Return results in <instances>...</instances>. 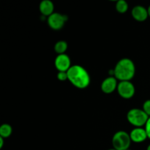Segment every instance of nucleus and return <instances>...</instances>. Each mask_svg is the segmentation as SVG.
<instances>
[{
    "mask_svg": "<svg viewBox=\"0 0 150 150\" xmlns=\"http://www.w3.org/2000/svg\"><path fill=\"white\" fill-rule=\"evenodd\" d=\"M68 81L76 88L83 89L90 83V76L86 69L80 65H72L67 70Z\"/></svg>",
    "mask_w": 150,
    "mask_h": 150,
    "instance_id": "f257e3e1",
    "label": "nucleus"
},
{
    "mask_svg": "<svg viewBox=\"0 0 150 150\" xmlns=\"http://www.w3.org/2000/svg\"><path fill=\"white\" fill-rule=\"evenodd\" d=\"M136 73V66L130 59H120L114 69V76L120 81H130Z\"/></svg>",
    "mask_w": 150,
    "mask_h": 150,
    "instance_id": "f03ea898",
    "label": "nucleus"
},
{
    "mask_svg": "<svg viewBox=\"0 0 150 150\" xmlns=\"http://www.w3.org/2000/svg\"><path fill=\"white\" fill-rule=\"evenodd\" d=\"M149 117L143 109L139 108H133L130 110L127 114V121L136 127H142L145 125Z\"/></svg>",
    "mask_w": 150,
    "mask_h": 150,
    "instance_id": "7ed1b4c3",
    "label": "nucleus"
},
{
    "mask_svg": "<svg viewBox=\"0 0 150 150\" xmlns=\"http://www.w3.org/2000/svg\"><path fill=\"white\" fill-rule=\"evenodd\" d=\"M130 134L125 131H118L112 138V145L116 150H127L131 144Z\"/></svg>",
    "mask_w": 150,
    "mask_h": 150,
    "instance_id": "20e7f679",
    "label": "nucleus"
},
{
    "mask_svg": "<svg viewBox=\"0 0 150 150\" xmlns=\"http://www.w3.org/2000/svg\"><path fill=\"white\" fill-rule=\"evenodd\" d=\"M117 89L119 95L125 99H130L133 98L136 92L134 85L129 81L119 82Z\"/></svg>",
    "mask_w": 150,
    "mask_h": 150,
    "instance_id": "39448f33",
    "label": "nucleus"
},
{
    "mask_svg": "<svg viewBox=\"0 0 150 150\" xmlns=\"http://www.w3.org/2000/svg\"><path fill=\"white\" fill-rule=\"evenodd\" d=\"M67 21V17L64 15L58 13H54L48 16V24L54 30H59L65 24Z\"/></svg>",
    "mask_w": 150,
    "mask_h": 150,
    "instance_id": "423d86ee",
    "label": "nucleus"
},
{
    "mask_svg": "<svg viewBox=\"0 0 150 150\" xmlns=\"http://www.w3.org/2000/svg\"><path fill=\"white\" fill-rule=\"evenodd\" d=\"M54 64L59 72H67L72 66L70 57L65 54L57 56L54 61Z\"/></svg>",
    "mask_w": 150,
    "mask_h": 150,
    "instance_id": "0eeeda50",
    "label": "nucleus"
},
{
    "mask_svg": "<svg viewBox=\"0 0 150 150\" xmlns=\"http://www.w3.org/2000/svg\"><path fill=\"white\" fill-rule=\"evenodd\" d=\"M117 79L114 76H109L101 83V90L105 94H111L117 89Z\"/></svg>",
    "mask_w": 150,
    "mask_h": 150,
    "instance_id": "6e6552de",
    "label": "nucleus"
},
{
    "mask_svg": "<svg viewBox=\"0 0 150 150\" xmlns=\"http://www.w3.org/2000/svg\"><path fill=\"white\" fill-rule=\"evenodd\" d=\"M130 139L135 143H142L148 138L145 128L142 127H136L130 133Z\"/></svg>",
    "mask_w": 150,
    "mask_h": 150,
    "instance_id": "1a4fd4ad",
    "label": "nucleus"
},
{
    "mask_svg": "<svg viewBox=\"0 0 150 150\" xmlns=\"http://www.w3.org/2000/svg\"><path fill=\"white\" fill-rule=\"evenodd\" d=\"M131 13L133 18L137 21H144L147 19L148 16H149L147 9L141 5H137L133 7Z\"/></svg>",
    "mask_w": 150,
    "mask_h": 150,
    "instance_id": "9d476101",
    "label": "nucleus"
},
{
    "mask_svg": "<svg viewBox=\"0 0 150 150\" xmlns=\"http://www.w3.org/2000/svg\"><path fill=\"white\" fill-rule=\"evenodd\" d=\"M39 9L40 13L44 16H50L54 13V3L50 0H43L40 4Z\"/></svg>",
    "mask_w": 150,
    "mask_h": 150,
    "instance_id": "9b49d317",
    "label": "nucleus"
},
{
    "mask_svg": "<svg viewBox=\"0 0 150 150\" xmlns=\"http://www.w3.org/2000/svg\"><path fill=\"white\" fill-rule=\"evenodd\" d=\"M13 133V128L8 124H3L0 127V137L6 139L11 136Z\"/></svg>",
    "mask_w": 150,
    "mask_h": 150,
    "instance_id": "f8f14e48",
    "label": "nucleus"
},
{
    "mask_svg": "<svg viewBox=\"0 0 150 150\" xmlns=\"http://www.w3.org/2000/svg\"><path fill=\"white\" fill-rule=\"evenodd\" d=\"M67 49V43L64 40H59L54 45V51L58 55L64 54Z\"/></svg>",
    "mask_w": 150,
    "mask_h": 150,
    "instance_id": "ddd939ff",
    "label": "nucleus"
},
{
    "mask_svg": "<svg viewBox=\"0 0 150 150\" xmlns=\"http://www.w3.org/2000/svg\"><path fill=\"white\" fill-rule=\"evenodd\" d=\"M116 10L120 13H125L128 10V4L125 0H120L116 4Z\"/></svg>",
    "mask_w": 150,
    "mask_h": 150,
    "instance_id": "4468645a",
    "label": "nucleus"
},
{
    "mask_svg": "<svg viewBox=\"0 0 150 150\" xmlns=\"http://www.w3.org/2000/svg\"><path fill=\"white\" fill-rule=\"evenodd\" d=\"M143 111L150 117V100H147L143 105Z\"/></svg>",
    "mask_w": 150,
    "mask_h": 150,
    "instance_id": "2eb2a0df",
    "label": "nucleus"
},
{
    "mask_svg": "<svg viewBox=\"0 0 150 150\" xmlns=\"http://www.w3.org/2000/svg\"><path fill=\"white\" fill-rule=\"evenodd\" d=\"M57 79L59 81H61L68 80L67 73V72H58V73H57Z\"/></svg>",
    "mask_w": 150,
    "mask_h": 150,
    "instance_id": "dca6fc26",
    "label": "nucleus"
},
{
    "mask_svg": "<svg viewBox=\"0 0 150 150\" xmlns=\"http://www.w3.org/2000/svg\"><path fill=\"white\" fill-rule=\"evenodd\" d=\"M145 130H146L148 138L150 139V117H149V119H148L146 125H145Z\"/></svg>",
    "mask_w": 150,
    "mask_h": 150,
    "instance_id": "f3484780",
    "label": "nucleus"
},
{
    "mask_svg": "<svg viewBox=\"0 0 150 150\" xmlns=\"http://www.w3.org/2000/svg\"><path fill=\"white\" fill-rule=\"evenodd\" d=\"M3 145H4V139L0 137V149L3 147Z\"/></svg>",
    "mask_w": 150,
    "mask_h": 150,
    "instance_id": "a211bd4d",
    "label": "nucleus"
},
{
    "mask_svg": "<svg viewBox=\"0 0 150 150\" xmlns=\"http://www.w3.org/2000/svg\"><path fill=\"white\" fill-rule=\"evenodd\" d=\"M147 11H148V15H149V16L150 17V5L149 6V7H148Z\"/></svg>",
    "mask_w": 150,
    "mask_h": 150,
    "instance_id": "6ab92c4d",
    "label": "nucleus"
},
{
    "mask_svg": "<svg viewBox=\"0 0 150 150\" xmlns=\"http://www.w3.org/2000/svg\"><path fill=\"white\" fill-rule=\"evenodd\" d=\"M146 150H150V144L149 145V146H148V147H147V149H146Z\"/></svg>",
    "mask_w": 150,
    "mask_h": 150,
    "instance_id": "aec40b11",
    "label": "nucleus"
},
{
    "mask_svg": "<svg viewBox=\"0 0 150 150\" xmlns=\"http://www.w3.org/2000/svg\"><path fill=\"white\" fill-rule=\"evenodd\" d=\"M108 150H116L115 149H114V148H113V149H108Z\"/></svg>",
    "mask_w": 150,
    "mask_h": 150,
    "instance_id": "412c9836",
    "label": "nucleus"
},
{
    "mask_svg": "<svg viewBox=\"0 0 150 150\" xmlns=\"http://www.w3.org/2000/svg\"><path fill=\"white\" fill-rule=\"evenodd\" d=\"M127 150H130V149H127Z\"/></svg>",
    "mask_w": 150,
    "mask_h": 150,
    "instance_id": "4be33fe9",
    "label": "nucleus"
}]
</instances>
